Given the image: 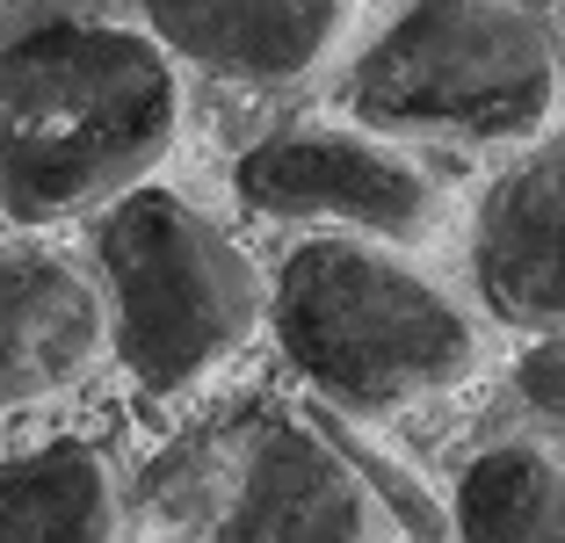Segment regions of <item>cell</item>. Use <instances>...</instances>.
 I'll return each instance as SVG.
<instances>
[{"instance_id":"1","label":"cell","mask_w":565,"mask_h":543,"mask_svg":"<svg viewBox=\"0 0 565 543\" xmlns=\"http://www.w3.org/2000/svg\"><path fill=\"white\" fill-rule=\"evenodd\" d=\"M182 81L109 22H36L0 44V211L15 225L102 211L174 152Z\"/></svg>"},{"instance_id":"2","label":"cell","mask_w":565,"mask_h":543,"mask_svg":"<svg viewBox=\"0 0 565 543\" xmlns=\"http://www.w3.org/2000/svg\"><path fill=\"white\" fill-rule=\"evenodd\" d=\"M262 312L276 319L282 355L333 413H399L457 392L479 370L471 319L428 276L355 239L298 247Z\"/></svg>"},{"instance_id":"3","label":"cell","mask_w":565,"mask_h":543,"mask_svg":"<svg viewBox=\"0 0 565 543\" xmlns=\"http://www.w3.org/2000/svg\"><path fill=\"white\" fill-rule=\"evenodd\" d=\"M95 254L117 305V355L160 398L203 384L262 327L268 290L254 262L196 203L167 189H131L109 203V217L95 225Z\"/></svg>"},{"instance_id":"4","label":"cell","mask_w":565,"mask_h":543,"mask_svg":"<svg viewBox=\"0 0 565 543\" xmlns=\"http://www.w3.org/2000/svg\"><path fill=\"white\" fill-rule=\"evenodd\" d=\"M349 109L384 131L522 138L558 109V44L508 0H414L355 58Z\"/></svg>"},{"instance_id":"5","label":"cell","mask_w":565,"mask_h":543,"mask_svg":"<svg viewBox=\"0 0 565 543\" xmlns=\"http://www.w3.org/2000/svg\"><path fill=\"white\" fill-rule=\"evenodd\" d=\"M239 196L262 217H305V225H349L392 247H420L443 225L435 181L406 152L349 131H282L262 138L233 167Z\"/></svg>"},{"instance_id":"6","label":"cell","mask_w":565,"mask_h":543,"mask_svg":"<svg viewBox=\"0 0 565 543\" xmlns=\"http://www.w3.org/2000/svg\"><path fill=\"white\" fill-rule=\"evenodd\" d=\"M203 543H377V514L305 413L254 406L239 478Z\"/></svg>"},{"instance_id":"7","label":"cell","mask_w":565,"mask_h":543,"mask_svg":"<svg viewBox=\"0 0 565 543\" xmlns=\"http://www.w3.org/2000/svg\"><path fill=\"white\" fill-rule=\"evenodd\" d=\"M355 0H146L152 44L247 87L305 81L333 58Z\"/></svg>"},{"instance_id":"8","label":"cell","mask_w":565,"mask_h":543,"mask_svg":"<svg viewBox=\"0 0 565 543\" xmlns=\"http://www.w3.org/2000/svg\"><path fill=\"white\" fill-rule=\"evenodd\" d=\"M486 312L522 333H558L565 319V152L536 146L479 211L471 239Z\"/></svg>"},{"instance_id":"9","label":"cell","mask_w":565,"mask_h":543,"mask_svg":"<svg viewBox=\"0 0 565 543\" xmlns=\"http://www.w3.org/2000/svg\"><path fill=\"white\" fill-rule=\"evenodd\" d=\"M102 297L66 262H0V406H36L95 370Z\"/></svg>"},{"instance_id":"10","label":"cell","mask_w":565,"mask_h":543,"mask_svg":"<svg viewBox=\"0 0 565 543\" xmlns=\"http://www.w3.org/2000/svg\"><path fill=\"white\" fill-rule=\"evenodd\" d=\"M0 543H131L117 478L87 443L0 464Z\"/></svg>"},{"instance_id":"11","label":"cell","mask_w":565,"mask_h":543,"mask_svg":"<svg viewBox=\"0 0 565 543\" xmlns=\"http://www.w3.org/2000/svg\"><path fill=\"white\" fill-rule=\"evenodd\" d=\"M247 428H254V406H239V413H217V420L189 428L182 443H167L138 478V536L146 543L211 536L217 508H225V493L239 478V457H247Z\"/></svg>"},{"instance_id":"12","label":"cell","mask_w":565,"mask_h":543,"mask_svg":"<svg viewBox=\"0 0 565 543\" xmlns=\"http://www.w3.org/2000/svg\"><path fill=\"white\" fill-rule=\"evenodd\" d=\"M457 536L465 543H565L558 464L530 443L471 457L465 486H457Z\"/></svg>"},{"instance_id":"13","label":"cell","mask_w":565,"mask_h":543,"mask_svg":"<svg viewBox=\"0 0 565 543\" xmlns=\"http://www.w3.org/2000/svg\"><path fill=\"white\" fill-rule=\"evenodd\" d=\"M305 420H312V428L333 443V457H341V464L355 471V486H363L370 500H384V508L399 514V529H414V543H449V514H443V500H435V493L420 486L414 471H399V464L384 457L377 443H363V435L349 428V413L312 406Z\"/></svg>"},{"instance_id":"14","label":"cell","mask_w":565,"mask_h":543,"mask_svg":"<svg viewBox=\"0 0 565 543\" xmlns=\"http://www.w3.org/2000/svg\"><path fill=\"white\" fill-rule=\"evenodd\" d=\"M522 392L536 398V413H544V420H558V333H544V348L522 362Z\"/></svg>"}]
</instances>
